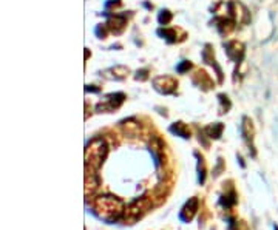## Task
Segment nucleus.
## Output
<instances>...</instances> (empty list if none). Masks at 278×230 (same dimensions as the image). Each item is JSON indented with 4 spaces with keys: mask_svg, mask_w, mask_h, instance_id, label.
Returning a JSON list of instances; mask_svg holds the SVG:
<instances>
[{
    "mask_svg": "<svg viewBox=\"0 0 278 230\" xmlns=\"http://www.w3.org/2000/svg\"><path fill=\"white\" fill-rule=\"evenodd\" d=\"M87 153H90V159H88V162H93L96 159L97 162V166L101 164L104 156H105V153H107V147H105V142L102 139H97V147H93V144H92V147H88Z\"/></svg>",
    "mask_w": 278,
    "mask_h": 230,
    "instance_id": "1",
    "label": "nucleus"
},
{
    "mask_svg": "<svg viewBox=\"0 0 278 230\" xmlns=\"http://www.w3.org/2000/svg\"><path fill=\"white\" fill-rule=\"evenodd\" d=\"M226 48H227V54H229V57L231 59H233V61H241L243 59V54H244V50H243V45L241 43H238V42H229L226 45Z\"/></svg>",
    "mask_w": 278,
    "mask_h": 230,
    "instance_id": "2",
    "label": "nucleus"
},
{
    "mask_svg": "<svg viewBox=\"0 0 278 230\" xmlns=\"http://www.w3.org/2000/svg\"><path fill=\"white\" fill-rule=\"evenodd\" d=\"M170 130H172L173 133H178V135H181L183 138H188V136H190V131H188V130L184 127L183 122H178L176 125H172Z\"/></svg>",
    "mask_w": 278,
    "mask_h": 230,
    "instance_id": "3",
    "label": "nucleus"
},
{
    "mask_svg": "<svg viewBox=\"0 0 278 230\" xmlns=\"http://www.w3.org/2000/svg\"><path fill=\"white\" fill-rule=\"evenodd\" d=\"M206 131L208 133V136H210V138H220L221 131H223V125H221V124H213V125L207 127Z\"/></svg>",
    "mask_w": 278,
    "mask_h": 230,
    "instance_id": "4",
    "label": "nucleus"
},
{
    "mask_svg": "<svg viewBox=\"0 0 278 230\" xmlns=\"http://www.w3.org/2000/svg\"><path fill=\"white\" fill-rule=\"evenodd\" d=\"M158 21H160V23H161V25H167L168 22L172 21V14L168 13L167 9H165V11H161L160 17H158Z\"/></svg>",
    "mask_w": 278,
    "mask_h": 230,
    "instance_id": "5",
    "label": "nucleus"
},
{
    "mask_svg": "<svg viewBox=\"0 0 278 230\" xmlns=\"http://www.w3.org/2000/svg\"><path fill=\"white\" fill-rule=\"evenodd\" d=\"M190 66H192V63H190V62L184 61L181 65H178V66H176V71H178V73H185L187 70H190Z\"/></svg>",
    "mask_w": 278,
    "mask_h": 230,
    "instance_id": "6",
    "label": "nucleus"
}]
</instances>
